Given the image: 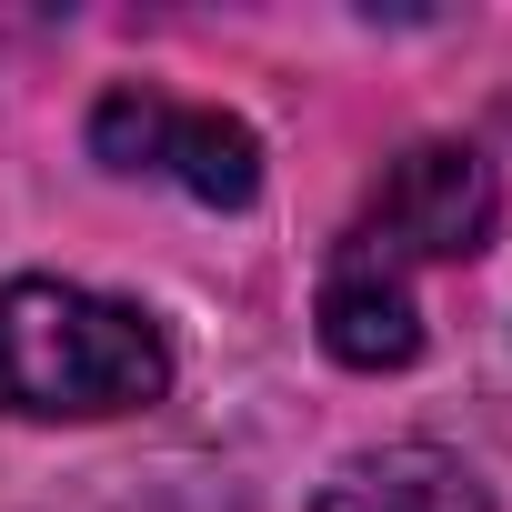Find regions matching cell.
Returning <instances> with one entry per match:
<instances>
[{
    "label": "cell",
    "instance_id": "cell-1",
    "mask_svg": "<svg viewBox=\"0 0 512 512\" xmlns=\"http://www.w3.org/2000/svg\"><path fill=\"white\" fill-rule=\"evenodd\" d=\"M171 392V342L141 302L81 282H11L0 292V412L21 422H111Z\"/></svg>",
    "mask_w": 512,
    "mask_h": 512
},
{
    "label": "cell",
    "instance_id": "cell-2",
    "mask_svg": "<svg viewBox=\"0 0 512 512\" xmlns=\"http://www.w3.org/2000/svg\"><path fill=\"white\" fill-rule=\"evenodd\" d=\"M482 241H492V171L462 141L402 151L382 171V191L362 201V221L342 231V251H362V262H382L402 282H412V262H472Z\"/></svg>",
    "mask_w": 512,
    "mask_h": 512
},
{
    "label": "cell",
    "instance_id": "cell-3",
    "mask_svg": "<svg viewBox=\"0 0 512 512\" xmlns=\"http://www.w3.org/2000/svg\"><path fill=\"white\" fill-rule=\"evenodd\" d=\"M91 151L111 171H151V181H181L191 201H221L241 211L251 191H262V141H251L231 111H201V101H171V91H101L91 111Z\"/></svg>",
    "mask_w": 512,
    "mask_h": 512
},
{
    "label": "cell",
    "instance_id": "cell-4",
    "mask_svg": "<svg viewBox=\"0 0 512 512\" xmlns=\"http://www.w3.org/2000/svg\"><path fill=\"white\" fill-rule=\"evenodd\" d=\"M322 352L352 362V372H402L422 352V312H412V282L362 262V251H332L322 272Z\"/></svg>",
    "mask_w": 512,
    "mask_h": 512
},
{
    "label": "cell",
    "instance_id": "cell-5",
    "mask_svg": "<svg viewBox=\"0 0 512 512\" xmlns=\"http://www.w3.org/2000/svg\"><path fill=\"white\" fill-rule=\"evenodd\" d=\"M312 512H492V492L472 482V462L432 442H382V452H352Z\"/></svg>",
    "mask_w": 512,
    "mask_h": 512
}]
</instances>
